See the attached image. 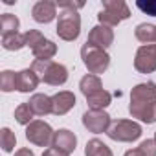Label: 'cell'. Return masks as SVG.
Instances as JSON below:
<instances>
[{"label": "cell", "mask_w": 156, "mask_h": 156, "mask_svg": "<svg viewBox=\"0 0 156 156\" xmlns=\"http://www.w3.org/2000/svg\"><path fill=\"white\" fill-rule=\"evenodd\" d=\"M31 17L39 24H48L57 17V4L50 2V0H41L31 9Z\"/></svg>", "instance_id": "cell-11"}, {"label": "cell", "mask_w": 156, "mask_h": 156, "mask_svg": "<svg viewBox=\"0 0 156 156\" xmlns=\"http://www.w3.org/2000/svg\"><path fill=\"white\" fill-rule=\"evenodd\" d=\"M19 26H20V20L11 13H4L0 17V31H2V37L11 35V33H19Z\"/></svg>", "instance_id": "cell-22"}, {"label": "cell", "mask_w": 156, "mask_h": 156, "mask_svg": "<svg viewBox=\"0 0 156 156\" xmlns=\"http://www.w3.org/2000/svg\"><path fill=\"white\" fill-rule=\"evenodd\" d=\"M51 103H53V114L64 116L66 112H70L75 107V96H73V92L62 90V92H57L55 96H51Z\"/></svg>", "instance_id": "cell-13"}, {"label": "cell", "mask_w": 156, "mask_h": 156, "mask_svg": "<svg viewBox=\"0 0 156 156\" xmlns=\"http://www.w3.org/2000/svg\"><path fill=\"white\" fill-rule=\"evenodd\" d=\"M53 129L42 119H35L26 127V140L37 147H50L53 143Z\"/></svg>", "instance_id": "cell-6"}, {"label": "cell", "mask_w": 156, "mask_h": 156, "mask_svg": "<svg viewBox=\"0 0 156 156\" xmlns=\"http://www.w3.org/2000/svg\"><path fill=\"white\" fill-rule=\"evenodd\" d=\"M41 79L39 75L31 70V68H26L22 72H17V90L22 92V94H30L33 92L37 87H39Z\"/></svg>", "instance_id": "cell-14"}, {"label": "cell", "mask_w": 156, "mask_h": 156, "mask_svg": "<svg viewBox=\"0 0 156 156\" xmlns=\"http://www.w3.org/2000/svg\"><path fill=\"white\" fill-rule=\"evenodd\" d=\"M31 70L39 75V79L51 87H61L68 81V68L55 61H33Z\"/></svg>", "instance_id": "cell-1"}, {"label": "cell", "mask_w": 156, "mask_h": 156, "mask_svg": "<svg viewBox=\"0 0 156 156\" xmlns=\"http://www.w3.org/2000/svg\"><path fill=\"white\" fill-rule=\"evenodd\" d=\"M81 59H83V64L87 66V70L94 75L107 72V68L110 66V55L107 53V50H101L88 42H85L81 48Z\"/></svg>", "instance_id": "cell-2"}, {"label": "cell", "mask_w": 156, "mask_h": 156, "mask_svg": "<svg viewBox=\"0 0 156 156\" xmlns=\"http://www.w3.org/2000/svg\"><path fill=\"white\" fill-rule=\"evenodd\" d=\"M51 147H55V149H59L66 154H72L77 147V136L68 129H59V130H55Z\"/></svg>", "instance_id": "cell-12"}, {"label": "cell", "mask_w": 156, "mask_h": 156, "mask_svg": "<svg viewBox=\"0 0 156 156\" xmlns=\"http://www.w3.org/2000/svg\"><path fill=\"white\" fill-rule=\"evenodd\" d=\"M134 68L140 73H152L156 70V44L140 46L134 57Z\"/></svg>", "instance_id": "cell-7"}, {"label": "cell", "mask_w": 156, "mask_h": 156, "mask_svg": "<svg viewBox=\"0 0 156 156\" xmlns=\"http://www.w3.org/2000/svg\"><path fill=\"white\" fill-rule=\"evenodd\" d=\"M134 35H136V39H138L143 46L152 44V42H156V26H154V24L141 22V24H138V26H136Z\"/></svg>", "instance_id": "cell-18"}, {"label": "cell", "mask_w": 156, "mask_h": 156, "mask_svg": "<svg viewBox=\"0 0 156 156\" xmlns=\"http://www.w3.org/2000/svg\"><path fill=\"white\" fill-rule=\"evenodd\" d=\"M87 42L92 44V46H98L101 50H107L114 42V31H112V28L103 26V24L94 26L90 30V33H88V41Z\"/></svg>", "instance_id": "cell-10"}, {"label": "cell", "mask_w": 156, "mask_h": 156, "mask_svg": "<svg viewBox=\"0 0 156 156\" xmlns=\"http://www.w3.org/2000/svg\"><path fill=\"white\" fill-rule=\"evenodd\" d=\"M123 156H143V152H141L140 149H130V151H127Z\"/></svg>", "instance_id": "cell-32"}, {"label": "cell", "mask_w": 156, "mask_h": 156, "mask_svg": "<svg viewBox=\"0 0 156 156\" xmlns=\"http://www.w3.org/2000/svg\"><path fill=\"white\" fill-rule=\"evenodd\" d=\"M24 39H26V46L33 50L37 44H41V42L44 41V35H42L39 30H28V31L24 33Z\"/></svg>", "instance_id": "cell-27"}, {"label": "cell", "mask_w": 156, "mask_h": 156, "mask_svg": "<svg viewBox=\"0 0 156 156\" xmlns=\"http://www.w3.org/2000/svg\"><path fill=\"white\" fill-rule=\"evenodd\" d=\"M42 156H68V154L62 152V151H59V149H55V147H48V149L42 152Z\"/></svg>", "instance_id": "cell-31"}, {"label": "cell", "mask_w": 156, "mask_h": 156, "mask_svg": "<svg viewBox=\"0 0 156 156\" xmlns=\"http://www.w3.org/2000/svg\"><path fill=\"white\" fill-rule=\"evenodd\" d=\"M136 8L145 13V15H151V17H156V0H138L136 2Z\"/></svg>", "instance_id": "cell-28"}, {"label": "cell", "mask_w": 156, "mask_h": 156, "mask_svg": "<svg viewBox=\"0 0 156 156\" xmlns=\"http://www.w3.org/2000/svg\"><path fill=\"white\" fill-rule=\"evenodd\" d=\"M81 33V17L77 11L72 9H62L57 19V35L62 41H75Z\"/></svg>", "instance_id": "cell-4"}, {"label": "cell", "mask_w": 156, "mask_h": 156, "mask_svg": "<svg viewBox=\"0 0 156 156\" xmlns=\"http://www.w3.org/2000/svg\"><path fill=\"white\" fill-rule=\"evenodd\" d=\"M87 103H88L90 110H105V108L112 103V96H110V92H107V90H99V92L88 96V98H87Z\"/></svg>", "instance_id": "cell-20"}, {"label": "cell", "mask_w": 156, "mask_h": 156, "mask_svg": "<svg viewBox=\"0 0 156 156\" xmlns=\"http://www.w3.org/2000/svg\"><path fill=\"white\" fill-rule=\"evenodd\" d=\"M79 88H81L83 96H85V98H88V96H92V94H96V92L103 90V85H101L99 75L88 73V75H85L83 79L79 81Z\"/></svg>", "instance_id": "cell-19"}, {"label": "cell", "mask_w": 156, "mask_h": 156, "mask_svg": "<svg viewBox=\"0 0 156 156\" xmlns=\"http://www.w3.org/2000/svg\"><path fill=\"white\" fill-rule=\"evenodd\" d=\"M0 145H2L4 152H11L17 145V136L15 132H11V129L4 127L2 130H0Z\"/></svg>", "instance_id": "cell-26"}, {"label": "cell", "mask_w": 156, "mask_h": 156, "mask_svg": "<svg viewBox=\"0 0 156 156\" xmlns=\"http://www.w3.org/2000/svg\"><path fill=\"white\" fill-rule=\"evenodd\" d=\"M57 6L61 9H72V11H77V9H81L85 4L83 2H72V0H59Z\"/></svg>", "instance_id": "cell-30"}, {"label": "cell", "mask_w": 156, "mask_h": 156, "mask_svg": "<svg viewBox=\"0 0 156 156\" xmlns=\"http://www.w3.org/2000/svg\"><path fill=\"white\" fill-rule=\"evenodd\" d=\"M138 149L143 152V156H156V140H145Z\"/></svg>", "instance_id": "cell-29"}, {"label": "cell", "mask_w": 156, "mask_h": 156, "mask_svg": "<svg viewBox=\"0 0 156 156\" xmlns=\"http://www.w3.org/2000/svg\"><path fill=\"white\" fill-rule=\"evenodd\" d=\"M130 101L136 103H149V101H156V83L147 81V83H140L132 88L130 92Z\"/></svg>", "instance_id": "cell-15"}, {"label": "cell", "mask_w": 156, "mask_h": 156, "mask_svg": "<svg viewBox=\"0 0 156 156\" xmlns=\"http://www.w3.org/2000/svg\"><path fill=\"white\" fill-rule=\"evenodd\" d=\"M130 17V9L123 0H103V9L98 13V20L103 26L114 28Z\"/></svg>", "instance_id": "cell-3"}, {"label": "cell", "mask_w": 156, "mask_h": 156, "mask_svg": "<svg viewBox=\"0 0 156 156\" xmlns=\"http://www.w3.org/2000/svg\"><path fill=\"white\" fill-rule=\"evenodd\" d=\"M33 57L37 59V61H51V57L57 53V44L53 42V41H48V39H44L41 44H37L33 50Z\"/></svg>", "instance_id": "cell-17"}, {"label": "cell", "mask_w": 156, "mask_h": 156, "mask_svg": "<svg viewBox=\"0 0 156 156\" xmlns=\"http://www.w3.org/2000/svg\"><path fill=\"white\" fill-rule=\"evenodd\" d=\"M107 136L114 141H136L140 136H141V127L136 123V121H130V119H116L110 123L108 130H107Z\"/></svg>", "instance_id": "cell-5"}, {"label": "cell", "mask_w": 156, "mask_h": 156, "mask_svg": "<svg viewBox=\"0 0 156 156\" xmlns=\"http://www.w3.org/2000/svg\"><path fill=\"white\" fill-rule=\"evenodd\" d=\"M0 88H2V92L17 90V73L11 70H4L0 73Z\"/></svg>", "instance_id": "cell-25"}, {"label": "cell", "mask_w": 156, "mask_h": 156, "mask_svg": "<svg viewBox=\"0 0 156 156\" xmlns=\"http://www.w3.org/2000/svg\"><path fill=\"white\" fill-rule=\"evenodd\" d=\"M33 116H35V112H33V108L30 107V103H20V105L15 108V119H17V123H20V125H26V127H28L31 121H35Z\"/></svg>", "instance_id": "cell-24"}, {"label": "cell", "mask_w": 156, "mask_h": 156, "mask_svg": "<svg viewBox=\"0 0 156 156\" xmlns=\"http://www.w3.org/2000/svg\"><path fill=\"white\" fill-rule=\"evenodd\" d=\"M110 116L105 112V110H87L83 114V125L94 132V134H101V132H107L108 127H110Z\"/></svg>", "instance_id": "cell-8"}, {"label": "cell", "mask_w": 156, "mask_h": 156, "mask_svg": "<svg viewBox=\"0 0 156 156\" xmlns=\"http://www.w3.org/2000/svg\"><path fill=\"white\" fill-rule=\"evenodd\" d=\"M154 140H156V132H154Z\"/></svg>", "instance_id": "cell-34"}, {"label": "cell", "mask_w": 156, "mask_h": 156, "mask_svg": "<svg viewBox=\"0 0 156 156\" xmlns=\"http://www.w3.org/2000/svg\"><path fill=\"white\" fill-rule=\"evenodd\" d=\"M28 103H30V107L33 108L35 116H48V114H53L51 98L46 96V94H33Z\"/></svg>", "instance_id": "cell-16"}, {"label": "cell", "mask_w": 156, "mask_h": 156, "mask_svg": "<svg viewBox=\"0 0 156 156\" xmlns=\"http://www.w3.org/2000/svg\"><path fill=\"white\" fill-rule=\"evenodd\" d=\"M15 156H33V152H31L30 149H19V151L15 152Z\"/></svg>", "instance_id": "cell-33"}, {"label": "cell", "mask_w": 156, "mask_h": 156, "mask_svg": "<svg viewBox=\"0 0 156 156\" xmlns=\"http://www.w3.org/2000/svg\"><path fill=\"white\" fill-rule=\"evenodd\" d=\"M129 112L132 118H138L140 121L151 125L156 123V101H149V103H136L130 101L129 105Z\"/></svg>", "instance_id": "cell-9"}, {"label": "cell", "mask_w": 156, "mask_h": 156, "mask_svg": "<svg viewBox=\"0 0 156 156\" xmlns=\"http://www.w3.org/2000/svg\"><path fill=\"white\" fill-rule=\"evenodd\" d=\"M2 46L9 51H19L26 46V39L24 33H11V35H4L2 37Z\"/></svg>", "instance_id": "cell-23"}, {"label": "cell", "mask_w": 156, "mask_h": 156, "mask_svg": "<svg viewBox=\"0 0 156 156\" xmlns=\"http://www.w3.org/2000/svg\"><path fill=\"white\" fill-rule=\"evenodd\" d=\"M85 156H114V154H112V151H110V147L107 143H103L101 140L94 138V140H90L87 143Z\"/></svg>", "instance_id": "cell-21"}]
</instances>
